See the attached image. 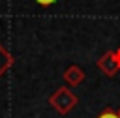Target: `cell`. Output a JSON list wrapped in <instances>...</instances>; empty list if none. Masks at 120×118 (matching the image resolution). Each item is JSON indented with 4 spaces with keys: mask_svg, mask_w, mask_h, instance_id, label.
Instances as JSON below:
<instances>
[{
    "mask_svg": "<svg viewBox=\"0 0 120 118\" xmlns=\"http://www.w3.org/2000/svg\"><path fill=\"white\" fill-rule=\"evenodd\" d=\"M49 103L52 105V109L60 114H68L77 103H79V97L69 90V88H58L54 94H51L49 97Z\"/></svg>",
    "mask_w": 120,
    "mask_h": 118,
    "instance_id": "cell-1",
    "label": "cell"
},
{
    "mask_svg": "<svg viewBox=\"0 0 120 118\" xmlns=\"http://www.w3.org/2000/svg\"><path fill=\"white\" fill-rule=\"evenodd\" d=\"M98 69L107 75V77H114L120 71V49L118 51H109L105 52L99 60H98Z\"/></svg>",
    "mask_w": 120,
    "mask_h": 118,
    "instance_id": "cell-2",
    "label": "cell"
},
{
    "mask_svg": "<svg viewBox=\"0 0 120 118\" xmlns=\"http://www.w3.org/2000/svg\"><path fill=\"white\" fill-rule=\"evenodd\" d=\"M64 79H66L68 84L77 86V84H81V82L84 81V71H82L79 66H69V67L64 71Z\"/></svg>",
    "mask_w": 120,
    "mask_h": 118,
    "instance_id": "cell-3",
    "label": "cell"
},
{
    "mask_svg": "<svg viewBox=\"0 0 120 118\" xmlns=\"http://www.w3.org/2000/svg\"><path fill=\"white\" fill-rule=\"evenodd\" d=\"M13 64V56L9 54V51L0 43V77H4V73L11 67Z\"/></svg>",
    "mask_w": 120,
    "mask_h": 118,
    "instance_id": "cell-4",
    "label": "cell"
},
{
    "mask_svg": "<svg viewBox=\"0 0 120 118\" xmlns=\"http://www.w3.org/2000/svg\"><path fill=\"white\" fill-rule=\"evenodd\" d=\"M98 118H120V116H118V112H114L112 109H107V111H103Z\"/></svg>",
    "mask_w": 120,
    "mask_h": 118,
    "instance_id": "cell-5",
    "label": "cell"
},
{
    "mask_svg": "<svg viewBox=\"0 0 120 118\" xmlns=\"http://www.w3.org/2000/svg\"><path fill=\"white\" fill-rule=\"evenodd\" d=\"M38 4H41V6H51V4H54L56 0H36Z\"/></svg>",
    "mask_w": 120,
    "mask_h": 118,
    "instance_id": "cell-6",
    "label": "cell"
},
{
    "mask_svg": "<svg viewBox=\"0 0 120 118\" xmlns=\"http://www.w3.org/2000/svg\"><path fill=\"white\" fill-rule=\"evenodd\" d=\"M118 116H120V111H118Z\"/></svg>",
    "mask_w": 120,
    "mask_h": 118,
    "instance_id": "cell-7",
    "label": "cell"
}]
</instances>
